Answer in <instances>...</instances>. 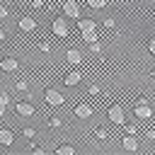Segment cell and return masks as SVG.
I'll return each instance as SVG.
<instances>
[{"label":"cell","instance_id":"1","mask_svg":"<svg viewBox=\"0 0 155 155\" xmlns=\"http://www.w3.org/2000/svg\"><path fill=\"white\" fill-rule=\"evenodd\" d=\"M46 102H48L51 107H61V104L65 102V97H63L58 90H53V87H51V90H46Z\"/></svg>","mask_w":155,"mask_h":155},{"label":"cell","instance_id":"2","mask_svg":"<svg viewBox=\"0 0 155 155\" xmlns=\"http://www.w3.org/2000/svg\"><path fill=\"white\" fill-rule=\"evenodd\" d=\"M63 12H65L68 17H80V7H78V2H75V0H65Z\"/></svg>","mask_w":155,"mask_h":155},{"label":"cell","instance_id":"3","mask_svg":"<svg viewBox=\"0 0 155 155\" xmlns=\"http://www.w3.org/2000/svg\"><path fill=\"white\" fill-rule=\"evenodd\" d=\"M51 29H53L56 36H65V34H68V24H65V19H53Z\"/></svg>","mask_w":155,"mask_h":155},{"label":"cell","instance_id":"4","mask_svg":"<svg viewBox=\"0 0 155 155\" xmlns=\"http://www.w3.org/2000/svg\"><path fill=\"white\" fill-rule=\"evenodd\" d=\"M65 61L73 63V65H80V63H82V53H80L78 48H68V51H65Z\"/></svg>","mask_w":155,"mask_h":155},{"label":"cell","instance_id":"5","mask_svg":"<svg viewBox=\"0 0 155 155\" xmlns=\"http://www.w3.org/2000/svg\"><path fill=\"white\" fill-rule=\"evenodd\" d=\"M75 116H78V119L92 116V107H90V104H78V107H75Z\"/></svg>","mask_w":155,"mask_h":155},{"label":"cell","instance_id":"6","mask_svg":"<svg viewBox=\"0 0 155 155\" xmlns=\"http://www.w3.org/2000/svg\"><path fill=\"white\" fill-rule=\"evenodd\" d=\"M109 119H111L114 124H124V109H121V107H111V109H109Z\"/></svg>","mask_w":155,"mask_h":155},{"label":"cell","instance_id":"7","mask_svg":"<svg viewBox=\"0 0 155 155\" xmlns=\"http://www.w3.org/2000/svg\"><path fill=\"white\" fill-rule=\"evenodd\" d=\"M17 114H19V116H31V114H34V107H31L29 102H19V104H17Z\"/></svg>","mask_w":155,"mask_h":155},{"label":"cell","instance_id":"8","mask_svg":"<svg viewBox=\"0 0 155 155\" xmlns=\"http://www.w3.org/2000/svg\"><path fill=\"white\" fill-rule=\"evenodd\" d=\"M136 116H138V119H150V116H153V111H150V107L143 102V104H138V107H136Z\"/></svg>","mask_w":155,"mask_h":155},{"label":"cell","instance_id":"9","mask_svg":"<svg viewBox=\"0 0 155 155\" xmlns=\"http://www.w3.org/2000/svg\"><path fill=\"white\" fill-rule=\"evenodd\" d=\"M34 27H36V22H34L31 17H22V19H19V29H22V31H34Z\"/></svg>","mask_w":155,"mask_h":155},{"label":"cell","instance_id":"10","mask_svg":"<svg viewBox=\"0 0 155 155\" xmlns=\"http://www.w3.org/2000/svg\"><path fill=\"white\" fill-rule=\"evenodd\" d=\"M80 80H82V73H80V70H73V73H68V75H65V85H70V87H73V85H78Z\"/></svg>","mask_w":155,"mask_h":155},{"label":"cell","instance_id":"11","mask_svg":"<svg viewBox=\"0 0 155 155\" xmlns=\"http://www.w3.org/2000/svg\"><path fill=\"white\" fill-rule=\"evenodd\" d=\"M121 145H124L126 150H138V140H136L133 136H126V138L121 140Z\"/></svg>","mask_w":155,"mask_h":155},{"label":"cell","instance_id":"12","mask_svg":"<svg viewBox=\"0 0 155 155\" xmlns=\"http://www.w3.org/2000/svg\"><path fill=\"white\" fill-rule=\"evenodd\" d=\"M17 65H19V63H17L15 58H5V61H2V70H7V73L17 70Z\"/></svg>","mask_w":155,"mask_h":155},{"label":"cell","instance_id":"13","mask_svg":"<svg viewBox=\"0 0 155 155\" xmlns=\"http://www.w3.org/2000/svg\"><path fill=\"white\" fill-rule=\"evenodd\" d=\"M12 138H15V136H12V131H7V128H2V131H0V143H2V145H10V143H12Z\"/></svg>","mask_w":155,"mask_h":155},{"label":"cell","instance_id":"14","mask_svg":"<svg viewBox=\"0 0 155 155\" xmlns=\"http://www.w3.org/2000/svg\"><path fill=\"white\" fill-rule=\"evenodd\" d=\"M78 27H80L82 31H94V22H92V19H80Z\"/></svg>","mask_w":155,"mask_h":155},{"label":"cell","instance_id":"15","mask_svg":"<svg viewBox=\"0 0 155 155\" xmlns=\"http://www.w3.org/2000/svg\"><path fill=\"white\" fill-rule=\"evenodd\" d=\"M58 155H75V148L73 145H61L58 148Z\"/></svg>","mask_w":155,"mask_h":155},{"label":"cell","instance_id":"16","mask_svg":"<svg viewBox=\"0 0 155 155\" xmlns=\"http://www.w3.org/2000/svg\"><path fill=\"white\" fill-rule=\"evenodd\" d=\"M82 39H85L87 44H94V41H97V34H94V31H82Z\"/></svg>","mask_w":155,"mask_h":155},{"label":"cell","instance_id":"17","mask_svg":"<svg viewBox=\"0 0 155 155\" xmlns=\"http://www.w3.org/2000/svg\"><path fill=\"white\" fill-rule=\"evenodd\" d=\"M7 102H10V94H7V92H2V94H0V114L5 111V107H7Z\"/></svg>","mask_w":155,"mask_h":155},{"label":"cell","instance_id":"18","mask_svg":"<svg viewBox=\"0 0 155 155\" xmlns=\"http://www.w3.org/2000/svg\"><path fill=\"white\" fill-rule=\"evenodd\" d=\"M107 0H90V7H104Z\"/></svg>","mask_w":155,"mask_h":155},{"label":"cell","instance_id":"19","mask_svg":"<svg viewBox=\"0 0 155 155\" xmlns=\"http://www.w3.org/2000/svg\"><path fill=\"white\" fill-rule=\"evenodd\" d=\"M27 87H29V85H27V80H17V90H22V92H24Z\"/></svg>","mask_w":155,"mask_h":155},{"label":"cell","instance_id":"20","mask_svg":"<svg viewBox=\"0 0 155 155\" xmlns=\"http://www.w3.org/2000/svg\"><path fill=\"white\" fill-rule=\"evenodd\" d=\"M22 136H27V138H34V128H29V126H27V128L22 131Z\"/></svg>","mask_w":155,"mask_h":155},{"label":"cell","instance_id":"21","mask_svg":"<svg viewBox=\"0 0 155 155\" xmlns=\"http://www.w3.org/2000/svg\"><path fill=\"white\" fill-rule=\"evenodd\" d=\"M94 136H97V138H99V140H104V138H107V136H109V133H107V131H104V128H99V131H97V133H94Z\"/></svg>","mask_w":155,"mask_h":155},{"label":"cell","instance_id":"22","mask_svg":"<svg viewBox=\"0 0 155 155\" xmlns=\"http://www.w3.org/2000/svg\"><path fill=\"white\" fill-rule=\"evenodd\" d=\"M90 48H92V53H99V51H102V46H99L97 41H94V44H90Z\"/></svg>","mask_w":155,"mask_h":155},{"label":"cell","instance_id":"23","mask_svg":"<svg viewBox=\"0 0 155 155\" xmlns=\"http://www.w3.org/2000/svg\"><path fill=\"white\" fill-rule=\"evenodd\" d=\"M90 94H99V85H92L90 87Z\"/></svg>","mask_w":155,"mask_h":155},{"label":"cell","instance_id":"24","mask_svg":"<svg viewBox=\"0 0 155 155\" xmlns=\"http://www.w3.org/2000/svg\"><path fill=\"white\" fill-rule=\"evenodd\" d=\"M48 124H51V126H53V128H56V126H61V119H56V116H53V119H51V121H48Z\"/></svg>","mask_w":155,"mask_h":155},{"label":"cell","instance_id":"25","mask_svg":"<svg viewBox=\"0 0 155 155\" xmlns=\"http://www.w3.org/2000/svg\"><path fill=\"white\" fill-rule=\"evenodd\" d=\"M148 48H150V53H153V56H155V39H153V41H150V44H148Z\"/></svg>","mask_w":155,"mask_h":155},{"label":"cell","instance_id":"26","mask_svg":"<svg viewBox=\"0 0 155 155\" xmlns=\"http://www.w3.org/2000/svg\"><path fill=\"white\" fill-rule=\"evenodd\" d=\"M148 138H150V140H155V128H150V131H148Z\"/></svg>","mask_w":155,"mask_h":155}]
</instances>
